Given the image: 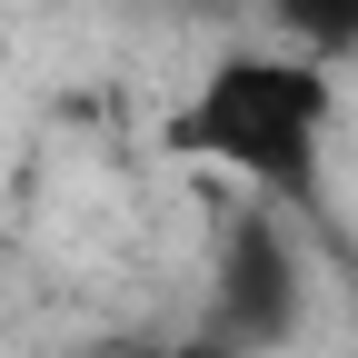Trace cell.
<instances>
[{
  "label": "cell",
  "instance_id": "cell-1",
  "mask_svg": "<svg viewBox=\"0 0 358 358\" xmlns=\"http://www.w3.org/2000/svg\"><path fill=\"white\" fill-rule=\"evenodd\" d=\"M329 110H338L329 70H308L289 50H229V60H209V80L189 90V110H179L159 140L179 159H219L229 179H249L268 209H319Z\"/></svg>",
  "mask_w": 358,
  "mask_h": 358
},
{
  "label": "cell",
  "instance_id": "cell-2",
  "mask_svg": "<svg viewBox=\"0 0 358 358\" xmlns=\"http://www.w3.org/2000/svg\"><path fill=\"white\" fill-rule=\"evenodd\" d=\"M308 308V259L289 239V219L249 199L229 229H219V338L229 348H289Z\"/></svg>",
  "mask_w": 358,
  "mask_h": 358
},
{
  "label": "cell",
  "instance_id": "cell-3",
  "mask_svg": "<svg viewBox=\"0 0 358 358\" xmlns=\"http://www.w3.org/2000/svg\"><path fill=\"white\" fill-rule=\"evenodd\" d=\"M268 30H279V50L308 60V70L358 60V0H268Z\"/></svg>",
  "mask_w": 358,
  "mask_h": 358
},
{
  "label": "cell",
  "instance_id": "cell-4",
  "mask_svg": "<svg viewBox=\"0 0 358 358\" xmlns=\"http://www.w3.org/2000/svg\"><path fill=\"white\" fill-rule=\"evenodd\" d=\"M159 358H239L229 338H189V348H159Z\"/></svg>",
  "mask_w": 358,
  "mask_h": 358
}]
</instances>
